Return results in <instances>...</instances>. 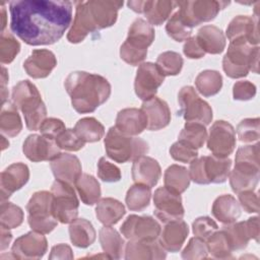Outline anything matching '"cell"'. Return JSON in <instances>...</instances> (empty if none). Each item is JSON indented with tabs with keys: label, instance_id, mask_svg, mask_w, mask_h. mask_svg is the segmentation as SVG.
<instances>
[{
	"label": "cell",
	"instance_id": "cell-16",
	"mask_svg": "<svg viewBox=\"0 0 260 260\" xmlns=\"http://www.w3.org/2000/svg\"><path fill=\"white\" fill-rule=\"evenodd\" d=\"M47 250L48 242L44 234L31 231L15 240L11 253L16 259H41Z\"/></svg>",
	"mask_w": 260,
	"mask_h": 260
},
{
	"label": "cell",
	"instance_id": "cell-43",
	"mask_svg": "<svg viewBox=\"0 0 260 260\" xmlns=\"http://www.w3.org/2000/svg\"><path fill=\"white\" fill-rule=\"evenodd\" d=\"M207 139V131L203 124L196 122H186L179 134V139L192 147L198 149L203 146Z\"/></svg>",
	"mask_w": 260,
	"mask_h": 260
},
{
	"label": "cell",
	"instance_id": "cell-8",
	"mask_svg": "<svg viewBox=\"0 0 260 260\" xmlns=\"http://www.w3.org/2000/svg\"><path fill=\"white\" fill-rule=\"evenodd\" d=\"M52 213L61 223H70L77 218L79 201L71 184L55 180L51 187Z\"/></svg>",
	"mask_w": 260,
	"mask_h": 260
},
{
	"label": "cell",
	"instance_id": "cell-1",
	"mask_svg": "<svg viewBox=\"0 0 260 260\" xmlns=\"http://www.w3.org/2000/svg\"><path fill=\"white\" fill-rule=\"evenodd\" d=\"M73 4L65 0L11 1L10 28L29 46L52 45L71 24Z\"/></svg>",
	"mask_w": 260,
	"mask_h": 260
},
{
	"label": "cell",
	"instance_id": "cell-19",
	"mask_svg": "<svg viewBox=\"0 0 260 260\" xmlns=\"http://www.w3.org/2000/svg\"><path fill=\"white\" fill-rule=\"evenodd\" d=\"M230 185L235 193L246 190H254L259 182V164L236 161L235 168L229 175Z\"/></svg>",
	"mask_w": 260,
	"mask_h": 260
},
{
	"label": "cell",
	"instance_id": "cell-4",
	"mask_svg": "<svg viewBox=\"0 0 260 260\" xmlns=\"http://www.w3.org/2000/svg\"><path fill=\"white\" fill-rule=\"evenodd\" d=\"M154 40V29L142 18H136L129 27L126 41L120 48V57L132 66L140 65L147 56V48Z\"/></svg>",
	"mask_w": 260,
	"mask_h": 260
},
{
	"label": "cell",
	"instance_id": "cell-44",
	"mask_svg": "<svg viewBox=\"0 0 260 260\" xmlns=\"http://www.w3.org/2000/svg\"><path fill=\"white\" fill-rule=\"evenodd\" d=\"M206 246L211 257L216 259H233V250L222 231L213 233L207 240Z\"/></svg>",
	"mask_w": 260,
	"mask_h": 260
},
{
	"label": "cell",
	"instance_id": "cell-52",
	"mask_svg": "<svg viewBox=\"0 0 260 260\" xmlns=\"http://www.w3.org/2000/svg\"><path fill=\"white\" fill-rule=\"evenodd\" d=\"M170 154L177 161L190 164L192 160L197 158L198 151L196 148L192 147L186 142L178 140L177 142L173 143V145L171 146Z\"/></svg>",
	"mask_w": 260,
	"mask_h": 260
},
{
	"label": "cell",
	"instance_id": "cell-6",
	"mask_svg": "<svg viewBox=\"0 0 260 260\" xmlns=\"http://www.w3.org/2000/svg\"><path fill=\"white\" fill-rule=\"evenodd\" d=\"M259 51L258 46L230 43L222 59L223 71L235 79L247 76L249 71L258 73Z\"/></svg>",
	"mask_w": 260,
	"mask_h": 260
},
{
	"label": "cell",
	"instance_id": "cell-45",
	"mask_svg": "<svg viewBox=\"0 0 260 260\" xmlns=\"http://www.w3.org/2000/svg\"><path fill=\"white\" fill-rule=\"evenodd\" d=\"M183 63V58L179 53L167 51L158 55L155 65L164 76H175L181 72Z\"/></svg>",
	"mask_w": 260,
	"mask_h": 260
},
{
	"label": "cell",
	"instance_id": "cell-57",
	"mask_svg": "<svg viewBox=\"0 0 260 260\" xmlns=\"http://www.w3.org/2000/svg\"><path fill=\"white\" fill-rule=\"evenodd\" d=\"M240 205L248 213H258L259 199L254 190H246L238 193Z\"/></svg>",
	"mask_w": 260,
	"mask_h": 260
},
{
	"label": "cell",
	"instance_id": "cell-50",
	"mask_svg": "<svg viewBox=\"0 0 260 260\" xmlns=\"http://www.w3.org/2000/svg\"><path fill=\"white\" fill-rule=\"evenodd\" d=\"M182 258L185 260H200L208 257L206 242L198 237L191 238L182 251Z\"/></svg>",
	"mask_w": 260,
	"mask_h": 260
},
{
	"label": "cell",
	"instance_id": "cell-37",
	"mask_svg": "<svg viewBox=\"0 0 260 260\" xmlns=\"http://www.w3.org/2000/svg\"><path fill=\"white\" fill-rule=\"evenodd\" d=\"M0 130L2 135L15 137L22 130V122L13 103L6 102L2 104L0 115Z\"/></svg>",
	"mask_w": 260,
	"mask_h": 260
},
{
	"label": "cell",
	"instance_id": "cell-7",
	"mask_svg": "<svg viewBox=\"0 0 260 260\" xmlns=\"http://www.w3.org/2000/svg\"><path fill=\"white\" fill-rule=\"evenodd\" d=\"M27 222L32 231L41 234L51 233L58 223L52 213V194L38 191L32 194L26 204Z\"/></svg>",
	"mask_w": 260,
	"mask_h": 260
},
{
	"label": "cell",
	"instance_id": "cell-55",
	"mask_svg": "<svg viewBox=\"0 0 260 260\" xmlns=\"http://www.w3.org/2000/svg\"><path fill=\"white\" fill-rule=\"evenodd\" d=\"M65 129V124L62 120L57 118H48L42 123L39 131L42 135L55 140Z\"/></svg>",
	"mask_w": 260,
	"mask_h": 260
},
{
	"label": "cell",
	"instance_id": "cell-35",
	"mask_svg": "<svg viewBox=\"0 0 260 260\" xmlns=\"http://www.w3.org/2000/svg\"><path fill=\"white\" fill-rule=\"evenodd\" d=\"M99 239L102 249L109 259H120L125 251V242L120 234L111 225L100 230Z\"/></svg>",
	"mask_w": 260,
	"mask_h": 260
},
{
	"label": "cell",
	"instance_id": "cell-18",
	"mask_svg": "<svg viewBox=\"0 0 260 260\" xmlns=\"http://www.w3.org/2000/svg\"><path fill=\"white\" fill-rule=\"evenodd\" d=\"M24 155L34 162L52 160L60 152V148L56 141L44 135L30 134L28 135L22 145Z\"/></svg>",
	"mask_w": 260,
	"mask_h": 260
},
{
	"label": "cell",
	"instance_id": "cell-62",
	"mask_svg": "<svg viewBox=\"0 0 260 260\" xmlns=\"http://www.w3.org/2000/svg\"><path fill=\"white\" fill-rule=\"evenodd\" d=\"M6 10H5V7H4V4L1 5V32L4 31L5 29V26H6Z\"/></svg>",
	"mask_w": 260,
	"mask_h": 260
},
{
	"label": "cell",
	"instance_id": "cell-51",
	"mask_svg": "<svg viewBox=\"0 0 260 260\" xmlns=\"http://www.w3.org/2000/svg\"><path fill=\"white\" fill-rule=\"evenodd\" d=\"M55 141L60 149L68 151H78L85 144L74 129H65L59 136H57Z\"/></svg>",
	"mask_w": 260,
	"mask_h": 260
},
{
	"label": "cell",
	"instance_id": "cell-9",
	"mask_svg": "<svg viewBox=\"0 0 260 260\" xmlns=\"http://www.w3.org/2000/svg\"><path fill=\"white\" fill-rule=\"evenodd\" d=\"M230 2L214 0H195V1H179V14L181 18L190 26L194 27L203 22H208L216 17L218 12L225 8Z\"/></svg>",
	"mask_w": 260,
	"mask_h": 260
},
{
	"label": "cell",
	"instance_id": "cell-48",
	"mask_svg": "<svg viewBox=\"0 0 260 260\" xmlns=\"http://www.w3.org/2000/svg\"><path fill=\"white\" fill-rule=\"evenodd\" d=\"M20 45L18 41L8 31L1 32L0 39V61L2 64L11 63L19 53Z\"/></svg>",
	"mask_w": 260,
	"mask_h": 260
},
{
	"label": "cell",
	"instance_id": "cell-29",
	"mask_svg": "<svg viewBox=\"0 0 260 260\" xmlns=\"http://www.w3.org/2000/svg\"><path fill=\"white\" fill-rule=\"evenodd\" d=\"M115 127L126 135L136 136L147 128V119L141 109H123L117 114Z\"/></svg>",
	"mask_w": 260,
	"mask_h": 260
},
{
	"label": "cell",
	"instance_id": "cell-56",
	"mask_svg": "<svg viewBox=\"0 0 260 260\" xmlns=\"http://www.w3.org/2000/svg\"><path fill=\"white\" fill-rule=\"evenodd\" d=\"M256 95V86L248 81H237L233 86V96L237 101H249Z\"/></svg>",
	"mask_w": 260,
	"mask_h": 260
},
{
	"label": "cell",
	"instance_id": "cell-20",
	"mask_svg": "<svg viewBox=\"0 0 260 260\" xmlns=\"http://www.w3.org/2000/svg\"><path fill=\"white\" fill-rule=\"evenodd\" d=\"M127 5L135 12L146 16L147 22L151 25H160L165 22L176 6L174 1H128Z\"/></svg>",
	"mask_w": 260,
	"mask_h": 260
},
{
	"label": "cell",
	"instance_id": "cell-3",
	"mask_svg": "<svg viewBox=\"0 0 260 260\" xmlns=\"http://www.w3.org/2000/svg\"><path fill=\"white\" fill-rule=\"evenodd\" d=\"M11 99L13 105L22 112L27 129L39 130L46 120L47 109L36 85L29 80L19 81L12 88Z\"/></svg>",
	"mask_w": 260,
	"mask_h": 260
},
{
	"label": "cell",
	"instance_id": "cell-10",
	"mask_svg": "<svg viewBox=\"0 0 260 260\" xmlns=\"http://www.w3.org/2000/svg\"><path fill=\"white\" fill-rule=\"evenodd\" d=\"M180 115L187 122L201 123L204 126L212 120L211 107L197 94L192 86H184L178 93Z\"/></svg>",
	"mask_w": 260,
	"mask_h": 260
},
{
	"label": "cell",
	"instance_id": "cell-22",
	"mask_svg": "<svg viewBox=\"0 0 260 260\" xmlns=\"http://www.w3.org/2000/svg\"><path fill=\"white\" fill-rule=\"evenodd\" d=\"M29 179L28 167L22 162H14L7 167L0 177L1 201L7 200L15 191L21 189Z\"/></svg>",
	"mask_w": 260,
	"mask_h": 260
},
{
	"label": "cell",
	"instance_id": "cell-58",
	"mask_svg": "<svg viewBox=\"0 0 260 260\" xmlns=\"http://www.w3.org/2000/svg\"><path fill=\"white\" fill-rule=\"evenodd\" d=\"M183 52L189 59H200L206 54L199 44L196 36L190 37L188 40H186L183 47Z\"/></svg>",
	"mask_w": 260,
	"mask_h": 260
},
{
	"label": "cell",
	"instance_id": "cell-39",
	"mask_svg": "<svg viewBox=\"0 0 260 260\" xmlns=\"http://www.w3.org/2000/svg\"><path fill=\"white\" fill-rule=\"evenodd\" d=\"M81 201L85 205L98 203L101 197V186L98 180L88 174H81L74 183Z\"/></svg>",
	"mask_w": 260,
	"mask_h": 260
},
{
	"label": "cell",
	"instance_id": "cell-15",
	"mask_svg": "<svg viewBox=\"0 0 260 260\" xmlns=\"http://www.w3.org/2000/svg\"><path fill=\"white\" fill-rule=\"evenodd\" d=\"M120 231L128 240L155 241L158 239L161 229L157 220L151 216H138L131 214L123 222Z\"/></svg>",
	"mask_w": 260,
	"mask_h": 260
},
{
	"label": "cell",
	"instance_id": "cell-61",
	"mask_svg": "<svg viewBox=\"0 0 260 260\" xmlns=\"http://www.w3.org/2000/svg\"><path fill=\"white\" fill-rule=\"evenodd\" d=\"M8 81V73L5 67H2V73H1V98H2V104L6 103V98H8V91H6V83Z\"/></svg>",
	"mask_w": 260,
	"mask_h": 260
},
{
	"label": "cell",
	"instance_id": "cell-28",
	"mask_svg": "<svg viewBox=\"0 0 260 260\" xmlns=\"http://www.w3.org/2000/svg\"><path fill=\"white\" fill-rule=\"evenodd\" d=\"M131 174L135 183L152 188L160 179L161 169L156 159L143 155L133 161Z\"/></svg>",
	"mask_w": 260,
	"mask_h": 260
},
{
	"label": "cell",
	"instance_id": "cell-17",
	"mask_svg": "<svg viewBox=\"0 0 260 260\" xmlns=\"http://www.w3.org/2000/svg\"><path fill=\"white\" fill-rule=\"evenodd\" d=\"M230 43L258 46L259 34L257 19L248 15H238L232 19L226 27Z\"/></svg>",
	"mask_w": 260,
	"mask_h": 260
},
{
	"label": "cell",
	"instance_id": "cell-42",
	"mask_svg": "<svg viewBox=\"0 0 260 260\" xmlns=\"http://www.w3.org/2000/svg\"><path fill=\"white\" fill-rule=\"evenodd\" d=\"M150 198L151 188L143 184L135 183L128 189L125 201L128 209L132 211H142L149 205Z\"/></svg>",
	"mask_w": 260,
	"mask_h": 260
},
{
	"label": "cell",
	"instance_id": "cell-40",
	"mask_svg": "<svg viewBox=\"0 0 260 260\" xmlns=\"http://www.w3.org/2000/svg\"><path fill=\"white\" fill-rule=\"evenodd\" d=\"M73 129L85 143L100 141L105 135V127L99 120L92 117L78 120Z\"/></svg>",
	"mask_w": 260,
	"mask_h": 260
},
{
	"label": "cell",
	"instance_id": "cell-46",
	"mask_svg": "<svg viewBox=\"0 0 260 260\" xmlns=\"http://www.w3.org/2000/svg\"><path fill=\"white\" fill-rule=\"evenodd\" d=\"M23 221V211L22 209L6 201H1L0 206V223L1 226L6 229H15L19 226Z\"/></svg>",
	"mask_w": 260,
	"mask_h": 260
},
{
	"label": "cell",
	"instance_id": "cell-32",
	"mask_svg": "<svg viewBox=\"0 0 260 260\" xmlns=\"http://www.w3.org/2000/svg\"><path fill=\"white\" fill-rule=\"evenodd\" d=\"M232 160L228 157L221 158L214 155L203 156V169L208 184H221L229 178Z\"/></svg>",
	"mask_w": 260,
	"mask_h": 260
},
{
	"label": "cell",
	"instance_id": "cell-53",
	"mask_svg": "<svg viewBox=\"0 0 260 260\" xmlns=\"http://www.w3.org/2000/svg\"><path fill=\"white\" fill-rule=\"evenodd\" d=\"M217 229V223L208 216H200L192 223V231L195 237H198L204 241L215 233Z\"/></svg>",
	"mask_w": 260,
	"mask_h": 260
},
{
	"label": "cell",
	"instance_id": "cell-23",
	"mask_svg": "<svg viewBox=\"0 0 260 260\" xmlns=\"http://www.w3.org/2000/svg\"><path fill=\"white\" fill-rule=\"evenodd\" d=\"M124 253L126 260H160L167 257L166 250L156 240L144 241L131 239L125 245Z\"/></svg>",
	"mask_w": 260,
	"mask_h": 260
},
{
	"label": "cell",
	"instance_id": "cell-34",
	"mask_svg": "<svg viewBox=\"0 0 260 260\" xmlns=\"http://www.w3.org/2000/svg\"><path fill=\"white\" fill-rule=\"evenodd\" d=\"M126 213L125 206L119 200L107 197L98 201L95 215L104 225L116 224Z\"/></svg>",
	"mask_w": 260,
	"mask_h": 260
},
{
	"label": "cell",
	"instance_id": "cell-38",
	"mask_svg": "<svg viewBox=\"0 0 260 260\" xmlns=\"http://www.w3.org/2000/svg\"><path fill=\"white\" fill-rule=\"evenodd\" d=\"M189 171L182 166L172 165L166 171L164 175V184L170 191L181 195L185 192L190 185Z\"/></svg>",
	"mask_w": 260,
	"mask_h": 260
},
{
	"label": "cell",
	"instance_id": "cell-63",
	"mask_svg": "<svg viewBox=\"0 0 260 260\" xmlns=\"http://www.w3.org/2000/svg\"><path fill=\"white\" fill-rule=\"evenodd\" d=\"M1 146H2V147H1V149H2V150H4L5 148H7V147L9 146V142H8V140H6V139H5V137H4L3 135L1 136Z\"/></svg>",
	"mask_w": 260,
	"mask_h": 260
},
{
	"label": "cell",
	"instance_id": "cell-27",
	"mask_svg": "<svg viewBox=\"0 0 260 260\" xmlns=\"http://www.w3.org/2000/svg\"><path fill=\"white\" fill-rule=\"evenodd\" d=\"M50 167L56 180L73 184L81 175V164L76 155L59 153L50 161Z\"/></svg>",
	"mask_w": 260,
	"mask_h": 260
},
{
	"label": "cell",
	"instance_id": "cell-41",
	"mask_svg": "<svg viewBox=\"0 0 260 260\" xmlns=\"http://www.w3.org/2000/svg\"><path fill=\"white\" fill-rule=\"evenodd\" d=\"M195 86L203 96H212L219 92L222 86V76L215 70H204L195 79Z\"/></svg>",
	"mask_w": 260,
	"mask_h": 260
},
{
	"label": "cell",
	"instance_id": "cell-30",
	"mask_svg": "<svg viewBox=\"0 0 260 260\" xmlns=\"http://www.w3.org/2000/svg\"><path fill=\"white\" fill-rule=\"evenodd\" d=\"M189 234L188 224L182 220H174L166 223L158 237L159 244L168 252H178Z\"/></svg>",
	"mask_w": 260,
	"mask_h": 260
},
{
	"label": "cell",
	"instance_id": "cell-47",
	"mask_svg": "<svg viewBox=\"0 0 260 260\" xmlns=\"http://www.w3.org/2000/svg\"><path fill=\"white\" fill-rule=\"evenodd\" d=\"M167 34L176 42H183L190 38L192 34V27H190L176 11L173 16L168 20L166 25Z\"/></svg>",
	"mask_w": 260,
	"mask_h": 260
},
{
	"label": "cell",
	"instance_id": "cell-26",
	"mask_svg": "<svg viewBox=\"0 0 260 260\" xmlns=\"http://www.w3.org/2000/svg\"><path fill=\"white\" fill-rule=\"evenodd\" d=\"M141 110L147 119L146 129L150 131L160 130L171 122V111L168 104L157 96L143 101Z\"/></svg>",
	"mask_w": 260,
	"mask_h": 260
},
{
	"label": "cell",
	"instance_id": "cell-5",
	"mask_svg": "<svg viewBox=\"0 0 260 260\" xmlns=\"http://www.w3.org/2000/svg\"><path fill=\"white\" fill-rule=\"evenodd\" d=\"M104 143L107 155L119 164L134 161L149 150L146 141L139 137L126 135L115 126L109 129Z\"/></svg>",
	"mask_w": 260,
	"mask_h": 260
},
{
	"label": "cell",
	"instance_id": "cell-49",
	"mask_svg": "<svg viewBox=\"0 0 260 260\" xmlns=\"http://www.w3.org/2000/svg\"><path fill=\"white\" fill-rule=\"evenodd\" d=\"M238 138L242 142L258 141L260 137V119L247 118L242 120L237 126Z\"/></svg>",
	"mask_w": 260,
	"mask_h": 260
},
{
	"label": "cell",
	"instance_id": "cell-13",
	"mask_svg": "<svg viewBox=\"0 0 260 260\" xmlns=\"http://www.w3.org/2000/svg\"><path fill=\"white\" fill-rule=\"evenodd\" d=\"M221 231L225 234L233 251L244 250L251 239L259 242V218L254 216L246 221L225 223Z\"/></svg>",
	"mask_w": 260,
	"mask_h": 260
},
{
	"label": "cell",
	"instance_id": "cell-14",
	"mask_svg": "<svg viewBox=\"0 0 260 260\" xmlns=\"http://www.w3.org/2000/svg\"><path fill=\"white\" fill-rule=\"evenodd\" d=\"M165 80L164 74L154 63L144 62L138 66L134 80V90L136 95L147 101L155 96L158 87Z\"/></svg>",
	"mask_w": 260,
	"mask_h": 260
},
{
	"label": "cell",
	"instance_id": "cell-2",
	"mask_svg": "<svg viewBox=\"0 0 260 260\" xmlns=\"http://www.w3.org/2000/svg\"><path fill=\"white\" fill-rule=\"evenodd\" d=\"M64 86L73 109L79 114L94 112L111 94V84L105 77L85 71L71 72Z\"/></svg>",
	"mask_w": 260,
	"mask_h": 260
},
{
	"label": "cell",
	"instance_id": "cell-36",
	"mask_svg": "<svg viewBox=\"0 0 260 260\" xmlns=\"http://www.w3.org/2000/svg\"><path fill=\"white\" fill-rule=\"evenodd\" d=\"M69 236L75 247L87 248L95 241L96 233L90 221L85 218H76L69 224Z\"/></svg>",
	"mask_w": 260,
	"mask_h": 260
},
{
	"label": "cell",
	"instance_id": "cell-25",
	"mask_svg": "<svg viewBox=\"0 0 260 260\" xmlns=\"http://www.w3.org/2000/svg\"><path fill=\"white\" fill-rule=\"evenodd\" d=\"M57 65V59L53 52L40 49L34 50L29 57L24 61L23 68L27 75L32 78H45L49 76Z\"/></svg>",
	"mask_w": 260,
	"mask_h": 260
},
{
	"label": "cell",
	"instance_id": "cell-60",
	"mask_svg": "<svg viewBox=\"0 0 260 260\" xmlns=\"http://www.w3.org/2000/svg\"><path fill=\"white\" fill-rule=\"evenodd\" d=\"M1 235V245H0V250L3 251L6 248H8L11 240H12V234L9 232V229H6L4 226H1L0 231Z\"/></svg>",
	"mask_w": 260,
	"mask_h": 260
},
{
	"label": "cell",
	"instance_id": "cell-33",
	"mask_svg": "<svg viewBox=\"0 0 260 260\" xmlns=\"http://www.w3.org/2000/svg\"><path fill=\"white\" fill-rule=\"evenodd\" d=\"M196 38L205 53L220 54L225 48V37L222 30L214 25L202 26Z\"/></svg>",
	"mask_w": 260,
	"mask_h": 260
},
{
	"label": "cell",
	"instance_id": "cell-24",
	"mask_svg": "<svg viewBox=\"0 0 260 260\" xmlns=\"http://www.w3.org/2000/svg\"><path fill=\"white\" fill-rule=\"evenodd\" d=\"M74 4L76 9L75 16L67 34V40L72 44H78L82 42L89 32H93L98 29L89 14L86 1H76Z\"/></svg>",
	"mask_w": 260,
	"mask_h": 260
},
{
	"label": "cell",
	"instance_id": "cell-12",
	"mask_svg": "<svg viewBox=\"0 0 260 260\" xmlns=\"http://www.w3.org/2000/svg\"><path fill=\"white\" fill-rule=\"evenodd\" d=\"M154 215L164 223L182 219L184 216V207L182 198L165 186L159 187L153 194Z\"/></svg>",
	"mask_w": 260,
	"mask_h": 260
},
{
	"label": "cell",
	"instance_id": "cell-54",
	"mask_svg": "<svg viewBox=\"0 0 260 260\" xmlns=\"http://www.w3.org/2000/svg\"><path fill=\"white\" fill-rule=\"evenodd\" d=\"M98 176L107 183H115L121 179V171L114 164L108 161L105 157H101L98 162Z\"/></svg>",
	"mask_w": 260,
	"mask_h": 260
},
{
	"label": "cell",
	"instance_id": "cell-59",
	"mask_svg": "<svg viewBox=\"0 0 260 260\" xmlns=\"http://www.w3.org/2000/svg\"><path fill=\"white\" fill-rule=\"evenodd\" d=\"M71 248L66 244H58L54 246L49 255V259H73Z\"/></svg>",
	"mask_w": 260,
	"mask_h": 260
},
{
	"label": "cell",
	"instance_id": "cell-21",
	"mask_svg": "<svg viewBox=\"0 0 260 260\" xmlns=\"http://www.w3.org/2000/svg\"><path fill=\"white\" fill-rule=\"evenodd\" d=\"M86 5L96 29H103L115 24L118 11L123 6L122 1L89 0Z\"/></svg>",
	"mask_w": 260,
	"mask_h": 260
},
{
	"label": "cell",
	"instance_id": "cell-11",
	"mask_svg": "<svg viewBox=\"0 0 260 260\" xmlns=\"http://www.w3.org/2000/svg\"><path fill=\"white\" fill-rule=\"evenodd\" d=\"M206 140L207 148L212 152V155L224 158L235 150L236 131L231 123L219 120L212 124Z\"/></svg>",
	"mask_w": 260,
	"mask_h": 260
},
{
	"label": "cell",
	"instance_id": "cell-31",
	"mask_svg": "<svg viewBox=\"0 0 260 260\" xmlns=\"http://www.w3.org/2000/svg\"><path fill=\"white\" fill-rule=\"evenodd\" d=\"M211 212L223 224L232 223L241 216V205L234 196L223 194L214 200Z\"/></svg>",
	"mask_w": 260,
	"mask_h": 260
}]
</instances>
